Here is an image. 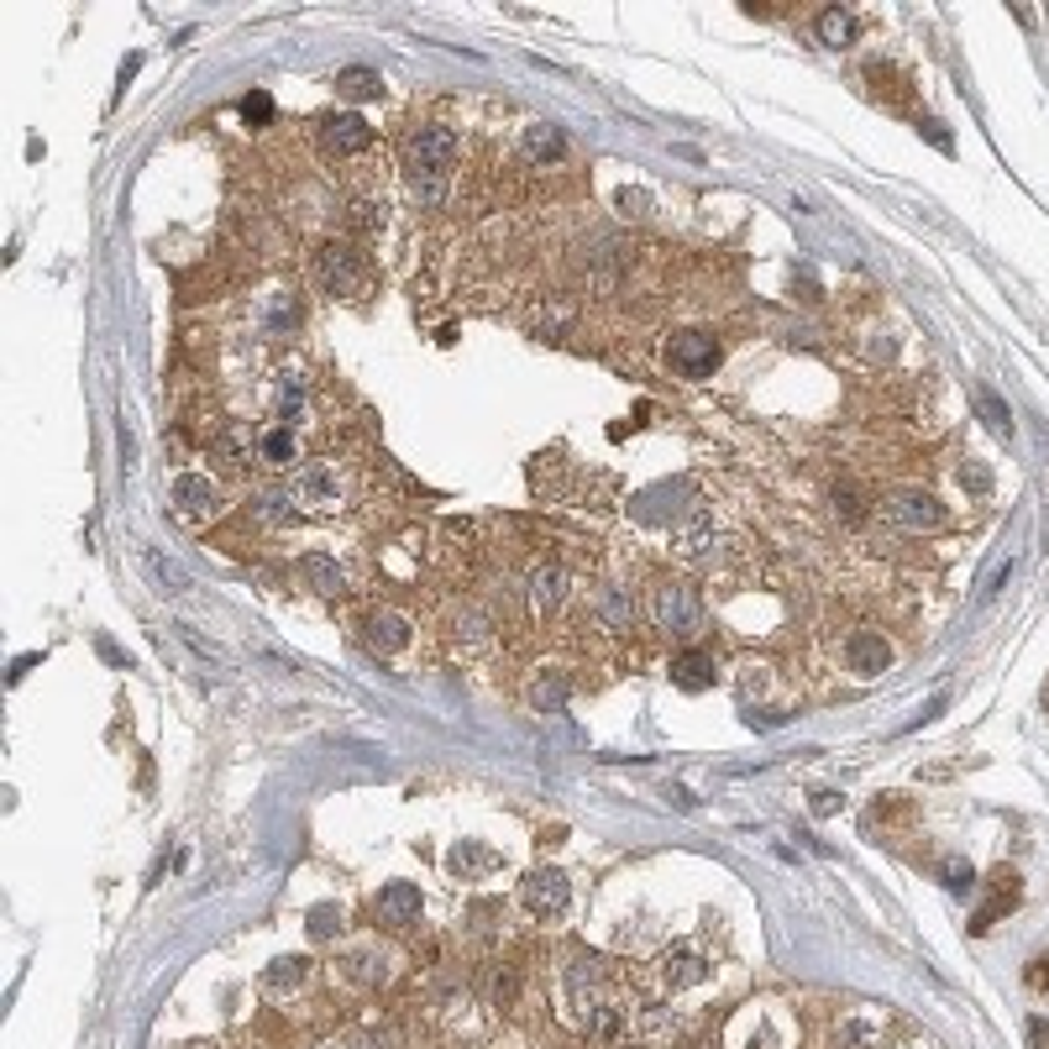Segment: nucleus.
Masks as SVG:
<instances>
[{"label":"nucleus","mask_w":1049,"mask_h":1049,"mask_svg":"<svg viewBox=\"0 0 1049 1049\" xmlns=\"http://www.w3.org/2000/svg\"><path fill=\"white\" fill-rule=\"evenodd\" d=\"M399 168H404V184H410V200L420 210H441L451 189V168H457V132L447 126H420L404 137V152H399Z\"/></svg>","instance_id":"f257e3e1"},{"label":"nucleus","mask_w":1049,"mask_h":1049,"mask_svg":"<svg viewBox=\"0 0 1049 1049\" xmlns=\"http://www.w3.org/2000/svg\"><path fill=\"white\" fill-rule=\"evenodd\" d=\"M289 494H295V504H304V510L336 514V510H347V504H352V478H347V467H341V462L321 457V462H304L300 473H295Z\"/></svg>","instance_id":"f03ea898"},{"label":"nucleus","mask_w":1049,"mask_h":1049,"mask_svg":"<svg viewBox=\"0 0 1049 1049\" xmlns=\"http://www.w3.org/2000/svg\"><path fill=\"white\" fill-rule=\"evenodd\" d=\"M315 273H321L326 295H341V300H362L373 289V263L362 258L352 241H326L315 252Z\"/></svg>","instance_id":"7ed1b4c3"},{"label":"nucleus","mask_w":1049,"mask_h":1049,"mask_svg":"<svg viewBox=\"0 0 1049 1049\" xmlns=\"http://www.w3.org/2000/svg\"><path fill=\"white\" fill-rule=\"evenodd\" d=\"M651 620H657V629H666V635H698V625H703V603H698V588H688V583H657L651 588Z\"/></svg>","instance_id":"20e7f679"},{"label":"nucleus","mask_w":1049,"mask_h":1049,"mask_svg":"<svg viewBox=\"0 0 1049 1049\" xmlns=\"http://www.w3.org/2000/svg\"><path fill=\"white\" fill-rule=\"evenodd\" d=\"M876 510H882L887 525H898L908 536H924V530H939V525H945V504L934 499L929 488H898V494H887Z\"/></svg>","instance_id":"39448f33"},{"label":"nucleus","mask_w":1049,"mask_h":1049,"mask_svg":"<svg viewBox=\"0 0 1049 1049\" xmlns=\"http://www.w3.org/2000/svg\"><path fill=\"white\" fill-rule=\"evenodd\" d=\"M666 362L677 367V378L703 384V378H714V367H720V341H714L709 330H683V336H672Z\"/></svg>","instance_id":"423d86ee"},{"label":"nucleus","mask_w":1049,"mask_h":1049,"mask_svg":"<svg viewBox=\"0 0 1049 1049\" xmlns=\"http://www.w3.org/2000/svg\"><path fill=\"white\" fill-rule=\"evenodd\" d=\"M651 976H657V991H661V997H677V991H688V987H698V982H709V960H703V950H692V945H672L666 956H657Z\"/></svg>","instance_id":"0eeeda50"},{"label":"nucleus","mask_w":1049,"mask_h":1049,"mask_svg":"<svg viewBox=\"0 0 1049 1049\" xmlns=\"http://www.w3.org/2000/svg\"><path fill=\"white\" fill-rule=\"evenodd\" d=\"M315 142L326 158H358V152L373 148V126L358 116V111H336L315 126Z\"/></svg>","instance_id":"6e6552de"},{"label":"nucleus","mask_w":1049,"mask_h":1049,"mask_svg":"<svg viewBox=\"0 0 1049 1049\" xmlns=\"http://www.w3.org/2000/svg\"><path fill=\"white\" fill-rule=\"evenodd\" d=\"M520 902L536 913V919H557L562 908L572 902V887H567V876L557 866H536L525 882H520Z\"/></svg>","instance_id":"1a4fd4ad"},{"label":"nucleus","mask_w":1049,"mask_h":1049,"mask_svg":"<svg viewBox=\"0 0 1049 1049\" xmlns=\"http://www.w3.org/2000/svg\"><path fill=\"white\" fill-rule=\"evenodd\" d=\"M358 635L373 657H399V651L410 646V620L394 614V609H367L358 620Z\"/></svg>","instance_id":"9d476101"},{"label":"nucleus","mask_w":1049,"mask_h":1049,"mask_svg":"<svg viewBox=\"0 0 1049 1049\" xmlns=\"http://www.w3.org/2000/svg\"><path fill=\"white\" fill-rule=\"evenodd\" d=\"M1023 898V882H1019V871H1008V866H997L987 876V902L976 908V919H971V934H991L997 929V919L1002 913H1013Z\"/></svg>","instance_id":"9b49d317"},{"label":"nucleus","mask_w":1049,"mask_h":1049,"mask_svg":"<svg viewBox=\"0 0 1049 1049\" xmlns=\"http://www.w3.org/2000/svg\"><path fill=\"white\" fill-rule=\"evenodd\" d=\"M845 666L856 677H882L892 666V640L882 629H850L845 635Z\"/></svg>","instance_id":"f8f14e48"},{"label":"nucleus","mask_w":1049,"mask_h":1049,"mask_svg":"<svg viewBox=\"0 0 1049 1049\" xmlns=\"http://www.w3.org/2000/svg\"><path fill=\"white\" fill-rule=\"evenodd\" d=\"M373 913H378V924H389V929H410L420 919V887L415 882H384Z\"/></svg>","instance_id":"ddd939ff"},{"label":"nucleus","mask_w":1049,"mask_h":1049,"mask_svg":"<svg viewBox=\"0 0 1049 1049\" xmlns=\"http://www.w3.org/2000/svg\"><path fill=\"white\" fill-rule=\"evenodd\" d=\"M300 577L321 594V599H341V594H347V567H341L336 557H326V551H304Z\"/></svg>","instance_id":"4468645a"},{"label":"nucleus","mask_w":1049,"mask_h":1049,"mask_svg":"<svg viewBox=\"0 0 1049 1049\" xmlns=\"http://www.w3.org/2000/svg\"><path fill=\"white\" fill-rule=\"evenodd\" d=\"M714 657L709 651H698V646H688V651H677L672 657V683L683 692H703V688H714Z\"/></svg>","instance_id":"2eb2a0df"},{"label":"nucleus","mask_w":1049,"mask_h":1049,"mask_svg":"<svg viewBox=\"0 0 1049 1049\" xmlns=\"http://www.w3.org/2000/svg\"><path fill=\"white\" fill-rule=\"evenodd\" d=\"M562 152H567V137H562L557 126H546V121L525 126V137H520V158H525L530 168H546V163H557Z\"/></svg>","instance_id":"dca6fc26"},{"label":"nucleus","mask_w":1049,"mask_h":1049,"mask_svg":"<svg viewBox=\"0 0 1049 1049\" xmlns=\"http://www.w3.org/2000/svg\"><path fill=\"white\" fill-rule=\"evenodd\" d=\"M174 504H179V514H215V504H221V488L210 478H200V473H179L174 478Z\"/></svg>","instance_id":"f3484780"},{"label":"nucleus","mask_w":1049,"mask_h":1049,"mask_svg":"<svg viewBox=\"0 0 1049 1049\" xmlns=\"http://www.w3.org/2000/svg\"><path fill=\"white\" fill-rule=\"evenodd\" d=\"M562 599H567V567L562 562H540L530 572V603L540 614H551V609H562Z\"/></svg>","instance_id":"a211bd4d"},{"label":"nucleus","mask_w":1049,"mask_h":1049,"mask_svg":"<svg viewBox=\"0 0 1049 1049\" xmlns=\"http://www.w3.org/2000/svg\"><path fill=\"white\" fill-rule=\"evenodd\" d=\"M247 514H252L258 525H289V520H295V494H289V488H263V494L247 499Z\"/></svg>","instance_id":"6ab92c4d"},{"label":"nucleus","mask_w":1049,"mask_h":1049,"mask_svg":"<svg viewBox=\"0 0 1049 1049\" xmlns=\"http://www.w3.org/2000/svg\"><path fill=\"white\" fill-rule=\"evenodd\" d=\"M258 457L269 462V467H295V457H300V436H295V425H273L258 436Z\"/></svg>","instance_id":"aec40b11"},{"label":"nucleus","mask_w":1049,"mask_h":1049,"mask_svg":"<svg viewBox=\"0 0 1049 1049\" xmlns=\"http://www.w3.org/2000/svg\"><path fill=\"white\" fill-rule=\"evenodd\" d=\"M341 965H347V976H352V982H362V987H378V982H389V956H384V950H373V945L352 950V956L341 960Z\"/></svg>","instance_id":"412c9836"},{"label":"nucleus","mask_w":1049,"mask_h":1049,"mask_svg":"<svg viewBox=\"0 0 1049 1049\" xmlns=\"http://www.w3.org/2000/svg\"><path fill=\"white\" fill-rule=\"evenodd\" d=\"M599 620L609 629H629L635 625V599H629V588H620V583H609L599 594Z\"/></svg>","instance_id":"4be33fe9"},{"label":"nucleus","mask_w":1049,"mask_h":1049,"mask_svg":"<svg viewBox=\"0 0 1049 1049\" xmlns=\"http://www.w3.org/2000/svg\"><path fill=\"white\" fill-rule=\"evenodd\" d=\"M330 85H336L341 100H378V95H384V79H378L373 68H341Z\"/></svg>","instance_id":"5701e85b"},{"label":"nucleus","mask_w":1049,"mask_h":1049,"mask_svg":"<svg viewBox=\"0 0 1049 1049\" xmlns=\"http://www.w3.org/2000/svg\"><path fill=\"white\" fill-rule=\"evenodd\" d=\"M819 42H824V48H850V42H856V16L839 11V5L819 11Z\"/></svg>","instance_id":"b1692460"},{"label":"nucleus","mask_w":1049,"mask_h":1049,"mask_svg":"<svg viewBox=\"0 0 1049 1049\" xmlns=\"http://www.w3.org/2000/svg\"><path fill=\"white\" fill-rule=\"evenodd\" d=\"M829 504H835V514L845 520V525H861V520L871 514V499L856 488V483H835V488H829Z\"/></svg>","instance_id":"393cba45"},{"label":"nucleus","mask_w":1049,"mask_h":1049,"mask_svg":"<svg viewBox=\"0 0 1049 1049\" xmlns=\"http://www.w3.org/2000/svg\"><path fill=\"white\" fill-rule=\"evenodd\" d=\"M447 866H451V876H462V882H467V876H478V871L494 866V850H483V845H473V839H462V845L447 856Z\"/></svg>","instance_id":"a878e982"},{"label":"nucleus","mask_w":1049,"mask_h":1049,"mask_svg":"<svg viewBox=\"0 0 1049 1049\" xmlns=\"http://www.w3.org/2000/svg\"><path fill=\"white\" fill-rule=\"evenodd\" d=\"M567 677H562V672H546V677H536V683H530V703H536V709H540V714H557V709H562V703H567Z\"/></svg>","instance_id":"bb28decb"},{"label":"nucleus","mask_w":1049,"mask_h":1049,"mask_svg":"<svg viewBox=\"0 0 1049 1049\" xmlns=\"http://www.w3.org/2000/svg\"><path fill=\"white\" fill-rule=\"evenodd\" d=\"M210 447H215V457H226L232 467H247V462L258 457V441H252L247 430H237V425H232V430H221V436H215Z\"/></svg>","instance_id":"cd10ccee"},{"label":"nucleus","mask_w":1049,"mask_h":1049,"mask_svg":"<svg viewBox=\"0 0 1049 1049\" xmlns=\"http://www.w3.org/2000/svg\"><path fill=\"white\" fill-rule=\"evenodd\" d=\"M971 404H976V415L987 420L997 436H1008V430H1013V415H1008V404H1002V399H997L987 384H976V389H971Z\"/></svg>","instance_id":"c85d7f7f"},{"label":"nucleus","mask_w":1049,"mask_h":1049,"mask_svg":"<svg viewBox=\"0 0 1049 1049\" xmlns=\"http://www.w3.org/2000/svg\"><path fill=\"white\" fill-rule=\"evenodd\" d=\"M304 971H310V960H304V956H284V960H273L269 971H263V987H269V991H289V987H300V982H304Z\"/></svg>","instance_id":"c756f323"},{"label":"nucleus","mask_w":1049,"mask_h":1049,"mask_svg":"<svg viewBox=\"0 0 1049 1049\" xmlns=\"http://www.w3.org/2000/svg\"><path fill=\"white\" fill-rule=\"evenodd\" d=\"M347 226H352L358 237L384 232V205H373V200H352V205H347Z\"/></svg>","instance_id":"7c9ffc66"},{"label":"nucleus","mask_w":1049,"mask_h":1049,"mask_svg":"<svg viewBox=\"0 0 1049 1049\" xmlns=\"http://www.w3.org/2000/svg\"><path fill=\"white\" fill-rule=\"evenodd\" d=\"M960 488H965V494H976V499H987V494H991V467H987V462H976V457H965V462H960Z\"/></svg>","instance_id":"2f4dec72"},{"label":"nucleus","mask_w":1049,"mask_h":1049,"mask_svg":"<svg viewBox=\"0 0 1049 1049\" xmlns=\"http://www.w3.org/2000/svg\"><path fill=\"white\" fill-rule=\"evenodd\" d=\"M939 882H945L950 892H971V887H976V871H971V861L950 856V861H939Z\"/></svg>","instance_id":"473e14b6"},{"label":"nucleus","mask_w":1049,"mask_h":1049,"mask_svg":"<svg viewBox=\"0 0 1049 1049\" xmlns=\"http://www.w3.org/2000/svg\"><path fill=\"white\" fill-rule=\"evenodd\" d=\"M295 326H300V304L289 300V295H278V300L269 304V330L273 336H289Z\"/></svg>","instance_id":"72a5a7b5"},{"label":"nucleus","mask_w":1049,"mask_h":1049,"mask_svg":"<svg viewBox=\"0 0 1049 1049\" xmlns=\"http://www.w3.org/2000/svg\"><path fill=\"white\" fill-rule=\"evenodd\" d=\"M336 929H341V913H336L330 902H321V908L310 913V939H330Z\"/></svg>","instance_id":"f704fd0d"},{"label":"nucleus","mask_w":1049,"mask_h":1049,"mask_svg":"<svg viewBox=\"0 0 1049 1049\" xmlns=\"http://www.w3.org/2000/svg\"><path fill=\"white\" fill-rule=\"evenodd\" d=\"M241 116L252 121V126H263V121L273 116V95L269 90H252L247 100H241Z\"/></svg>","instance_id":"c9c22d12"},{"label":"nucleus","mask_w":1049,"mask_h":1049,"mask_svg":"<svg viewBox=\"0 0 1049 1049\" xmlns=\"http://www.w3.org/2000/svg\"><path fill=\"white\" fill-rule=\"evenodd\" d=\"M1023 987L1028 991H1049V956H1034L1028 971H1023Z\"/></svg>","instance_id":"e433bc0d"},{"label":"nucleus","mask_w":1049,"mask_h":1049,"mask_svg":"<svg viewBox=\"0 0 1049 1049\" xmlns=\"http://www.w3.org/2000/svg\"><path fill=\"white\" fill-rule=\"evenodd\" d=\"M809 809L819 813V819H829V813H839V809H845V798H839L835 787H819V792H813V803H809Z\"/></svg>","instance_id":"4c0bfd02"},{"label":"nucleus","mask_w":1049,"mask_h":1049,"mask_svg":"<svg viewBox=\"0 0 1049 1049\" xmlns=\"http://www.w3.org/2000/svg\"><path fill=\"white\" fill-rule=\"evenodd\" d=\"M148 562H152V572H158V577H163V583H174V594H184V588H189V577H184V572L174 567V562H163V557H158V551H152Z\"/></svg>","instance_id":"58836bf2"},{"label":"nucleus","mask_w":1049,"mask_h":1049,"mask_svg":"<svg viewBox=\"0 0 1049 1049\" xmlns=\"http://www.w3.org/2000/svg\"><path fill=\"white\" fill-rule=\"evenodd\" d=\"M514 991H520L514 987V971H494V1002H499V1008H510Z\"/></svg>","instance_id":"ea45409f"},{"label":"nucleus","mask_w":1049,"mask_h":1049,"mask_svg":"<svg viewBox=\"0 0 1049 1049\" xmlns=\"http://www.w3.org/2000/svg\"><path fill=\"white\" fill-rule=\"evenodd\" d=\"M1008 577H1013V562H997V567L987 572V583H982V599H991V594H997V588H1002Z\"/></svg>","instance_id":"a19ab883"},{"label":"nucleus","mask_w":1049,"mask_h":1049,"mask_svg":"<svg viewBox=\"0 0 1049 1049\" xmlns=\"http://www.w3.org/2000/svg\"><path fill=\"white\" fill-rule=\"evenodd\" d=\"M746 720L755 724V729H777V724L787 720V714H782V709H761V714H746Z\"/></svg>","instance_id":"79ce46f5"},{"label":"nucleus","mask_w":1049,"mask_h":1049,"mask_svg":"<svg viewBox=\"0 0 1049 1049\" xmlns=\"http://www.w3.org/2000/svg\"><path fill=\"white\" fill-rule=\"evenodd\" d=\"M1028 1039H1034V1049H1049V1023L1045 1019H1028Z\"/></svg>","instance_id":"37998d69"},{"label":"nucleus","mask_w":1049,"mask_h":1049,"mask_svg":"<svg viewBox=\"0 0 1049 1049\" xmlns=\"http://www.w3.org/2000/svg\"><path fill=\"white\" fill-rule=\"evenodd\" d=\"M1045 709H1049V683H1045Z\"/></svg>","instance_id":"c03bdc74"},{"label":"nucleus","mask_w":1049,"mask_h":1049,"mask_svg":"<svg viewBox=\"0 0 1049 1049\" xmlns=\"http://www.w3.org/2000/svg\"><path fill=\"white\" fill-rule=\"evenodd\" d=\"M200 1049H210V1045H200Z\"/></svg>","instance_id":"a18cd8bd"}]
</instances>
